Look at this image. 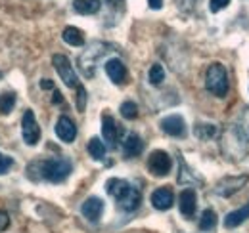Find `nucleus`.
Listing matches in <instances>:
<instances>
[{
  "mask_svg": "<svg viewBox=\"0 0 249 233\" xmlns=\"http://www.w3.org/2000/svg\"><path fill=\"white\" fill-rule=\"evenodd\" d=\"M178 208H180V214L184 218H192L196 214V208H197V195L192 187L184 189L178 197Z\"/></svg>",
  "mask_w": 249,
  "mask_h": 233,
  "instance_id": "11",
  "label": "nucleus"
},
{
  "mask_svg": "<svg viewBox=\"0 0 249 233\" xmlns=\"http://www.w3.org/2000/svg\"><path fill=\"white\" fill-rule=\"evenodd\" d=\"M123 149L126 157H138L144 151V142L138 134H128L123 142Z\"/></svg>",
  "mask_w": 249,
  "mask_h": 233,
  "instance_id": "17",
  "label": "nucleus"
},
{
  "mask_svg": "<svg viewBox=\"0 0 249 233\" xmlns=\"http://www.w3.org/2000/svg\"><path fill=\"white\" fill-rule=\"evenodd\" d=\"M62 36L69 46H83L85 44V34H83V31L77 29V27H65Z\"/></svg>",
  "mask_w": 249,
  "mask_h": 233,
  "instance_id": "19",
  "label": "nucleus"
},
{
  "mask_svg": "<svg viewBox=\"0 0 249 233\" xmlns=\"http://www.w3.org/2000/svg\"><path fill=\"white\" fill-rule=\"evenodd\" d=\"M85 107H87V90L85 86H77V109L79 111H85Z\"/></svg>",
  "mask_w": 249,
  "mask_h": 233,
  "instance_id": "26",
  "label": "nucleus"
},
{
  "mask_svg": "<svg viewBox=\"0 0 249 233\" xmlns=\"http://www.w3.org/2000/svg\"><path fill=\"white\" fill-rule=\"evenodd\" d=\"M175 203V195L171 187H159L152 193V204L157 210H169Z\"/></svg>",
  "mask_w": 249,
  "mask_h": 233,
  "instance_id": "13",
  "label": "nucleus"
},
{
  "mask_svg": "<svg viewBox=\"0 0 249 233\" xmlns=\"http://www.w3.org/2000/svg\"><path fill=\"white\" fill-rule=\"evenodd\" d=\"M124 0H107V4L111 6V8H117V6H121Z\"/></svg>",
  "mask_w": 249,
  "mask_h": 233,
  "instance_id": "33",
  "label": "nucleus"
},
{
  "mask_svg": "<svg viewBox=\"0 0 249 233\" xmlns=\"http://www.w3.org/2000/svg\"><path fill=\"white\" fill-rule=\"evenodd\" d=\"M56 136L62 142H65V144H71L77 138V126H75V122L67 115H62L58 118V122H56Z\"/></svg>",
  "mask_w": 249,
  "mask_h": 233,
  "instance_id": "10",
  "label": "nucleus"
},
{
  "mask_svg": "<svg viewBox=\"0 0 249 233\" xmlns=\"http://www.w3.org/2000/svg\"><path fill=\"white\" fill-rule=\"evenodd\" d=\"M14 105H16V96H14L12 92H4V94L0 96V113H2V115L12 113Z\"/></svg>",
  "mask_w": 249,
  "mask_h": 233,
  "instance_id": "22",
  "label": "nucleus"
},
{
  "mask_svg": "<svg viewBox=\"0 0 249 233\" xmlns=\"http://www.w3.org/2000/svg\"><path fill=\"white\" fill-rule=\"evenodd\" d=\"M248 176H228V178H222L215 185V193H217L218 197H230L236 191H240L248 183Z\"/></svg>",
  "mask_w": 249,
  "mask_h": 233,
  "instance_id": "8",
  "label": "nucleus"
},
{
  "mask_svg": "<svg viewBox=\"0 0 249 233\" xmlns=\"http://www.w3.org/2000/svg\"><path fill=\"white\" fill-rule=\"evenodd\" d=\"M52 65H54V69L58 71V75H60V79L63 81L65 86L67 88L79 86L77 73L73 71V65H71V61L67 59V56H63V54H54V56H52Z\"/></svg>",
  "mask_w": 249,
  "mask_h": 233,
  "instance_id": "4",
  "label": "nucleus"
},
{
  "mask_svg": "<svg viewBox=\"0 0 249 233\" xmlns=\"http://www.w3.org/2000/svg\"><path fill=\"white\" fill-rule=\"evenodd\" d=\"M171 168H173V159H171V155L167 151L157 149V151H154L150 155V159H148V170L154 176H159V178L161 176H167L171 172Z\"/></svg>",
  "mask_w": 249,
  "mask_h": 233,
  "instance_id": "5",
  "label": "nucleus"
},
{
  "mask_svg": "<svg viewBox=\"0 0 249 233\" xmlns=\"http://www.w3.org/2000/svg\"><path fill=\"white\" fill-rule=\"evenodd\" d=\"M106 191L117 201V204L121 206V210H124V212L136 210L140 206V203H142L140 189L130 185L126 180H121V178H109L107 183H106Z\"/></svg>",
  "mask_w": 249,
  "mask_h": 233,
  "instance_id": "1",
  "label": "nucleus"
},
{
  "mask_svg": "<svg viewBox=\"0 0 249 233\" xmlns=\"http://www.w3.org/2000/svg\"><path fill=\"white\" fill-rule=\"evenodd\" d=\"M29 166L36 168L38 174L36 180H46V182H52V183H60L63 182L67 176L71 174V161L65 159V157H54V159H46V161H35Z\"/></svg>",
  "mask_w": 249,
  "mask_h": 233,
  "instance_id": "2",
  "label": "nucleus"
},
{
  "mask_svg": "<svg viewBox=\"0 0 249 233\" xmlns=\"http://www.w3.org/2000/svg\"><path fill=\"white\" fill-rule=\"evenodd\" d=\"M148 4H150L152 10H159L163 6V0H148Z\"/></svg>",
  "mask_w": 249,
  "mask_h": 233,
  "instance_id": "31",
  "label": "nucleus"
},
{
  "mask_svg": "<svg viewBox=\"0 0 249 233\" xmlns=\"http://www.w3.org/2000/svg\"><path fill=\"white\" fill-rule=\"evenodd\" d=\"M148 79H150V83H152L154 86H159V84L165 81V69H163L159 63H154V65L150 67V75H148Z\"/></svg>",
  "mask_w": 249,
  "mask_h": 233,
  "instance_id": "23",
  "label": "nucleus"
},
{
  "mask_svg": "<svg viewBox=\"0 0 249 233\" xmlns=\"http://www.w3.org/2000/svg\"><path fill=\"white\" fill-rule=\"evenodd\" d=\"M73 8H75L77 14L92 16L96 12H100L102 2H100V0H75V2H73Z\"/></svg>",
  "mask_w": 249,
  "mask_h": 233,
  "instance_id": "18",
  "label": "nucleus"
},
{
  "mask_svg": "<svg viewBox=\"0 0 249 233\" xmlns=\"http://www.w3.org/2000/svg\"><path fill=\"white\" fill-rule=\"evenodd\" d=\"M248 218H249V203L244 204V206H242V208H238V210L228 212V214H226V218H224V228H226V230H234V228L242 226Z\"/></svg>",
  "mask_w": 249,
  "mask_h": 233,
  "instance_id": "16",
  "label": "nucleus"
},
{
  "mask_svg": "<svg viewBox=\"0 0 249 233\" xmlns=\"http://www.w3.org/2000/svg\"><path fill=\"white\" fill-rule=\"evenodd\" d=\"M21 136H23V142L27 146H36L38 140H40V126L35 118V113L31 109H27L23 113V118H21Z\"/></svg>",
  "mask_w": 249,
  "mask_h": 233,
  "instance_id": "6",
  "label": "nucleus"
},
{
  "mask_svg": "<svg viewBox=\"0 0 249 233\" xmlns=\"http://www.w3.org/2000/svg\"><path fill=\"white\" fill-rule=\"evenodd\" d=\"M12 165H14V159L0 153V174H6V172L12 168Z\"/></svg>",
  "mask_w": 249,
  "mask_h": 233,
  "instance_id": "27",
  "label": "nucleus"
},
{
  "mask_svg": "<svg viewBox=\"0 0 249 233\" xmlns=\"http://www.w3.org/2000/svg\"><path fill=\"white\" fill-rule=\"evenodd\" d=\"M89 153H90L92 159L102 161V159L106 157V146H104V142L98 140V138H92V140L89 142Z\"/></svg>",
  "mask_w": 249,
  "mask_h": 233,
  "instance_id": "21",
  "label": "nucleus"
},
{
  "mask_svg": "<svg viewBox=\"0 0 249 233\" xmlns=\"http://www.w3.org/2000/svg\"><path fill=\"white\" fill-rule=\"evenodd\" d=\"M106 73H107V77L115 83V84H123L124 79H126V67H124V63L121 59H109L107 63H106Z\"/></svg>",
  "mask_w": 249,
  "mask_h": 233,
  "instance_id": "15",
  "label": "nucleus"
},
{
  "mask_svg": "<svg viewBox=\"0 0 249 233\" xmlns=\"http://www.w3.org/2000/svg\"><path fill=\"white\" fill-rule=\"evenodd\" d=\"M81 212H83V216H85L87 220L98 222L100 216H102V212H104V201H102L100 197H89V199L83 203V206H81Z\"/></svg>",
  "mask_w": 249,
  "mask_h": 233,
  "instance_id": "12",
  "label": "nucleus"
},
{
  "mask_svg": "<svg viewBox=\"0 0 249 233\" xmlns=\"http://www.w3.org/2000/svg\"><path fill=\"white\" fill-rule=\"evenodd\" d=\"M215 132H217V128H215L213 124H197V126H196V134H197L201 140H207V138L215 136Z\"/></svg>",
  "mask_w": 249,
  "mask_h": 233,
  "instance_id": "25",
  "label": "nucleus"
},
{
  "mask_svg": "<svg viewBox=\"0 0 249 233\" xmlns=\"http://www.w3.org/2000/svg\"><path fill=\"white\" fill-rule=\"evenodd\" d=\"M205 88L213 96H217V98H224L228 94V73H226V69H224L222 63H211L207 67Z\"/></svg>",
  "mask_w": 249,
  "mask_h": 233,
  "instance_id": "3",
  "label": "nucleus"
},
{
  "mask_svg": "<svg viewBox=\"0 0 249 233\" xmlns=\"http://www.w3.org/2000/svg\"><path fill=\"white\" fill-rule=\"evenodd\" d=\"M215 226H217V212L213 208H205L201 212V218H199V230L211 232V230H215Z\"/></svg>",
  "mask_w": 249,
  "mask_h": 233,
  "instance_id": "20",
  "label": "nucleus"
},
{
  "mask_svg": "<svg viewBox=\"0 0 249 233\" xmlns=\"http://www.w3.org/2000/svg\"><path fill=\"white\" fill-rule=\"evenodd\" d=\"M121 115L123 118L126 120H134L136 116H138V105L134 103V101H123V105H121Z\"/></svg>",
  "mask_w": 249,
  "mask_h": 233,
  "instance_id": "24",
  "label": "nucleus"
},
{
  "mask_svg": "<svg viewBox=\"0 0 249 233\" xmlns=\"http://www.w3.org/2000/svg\"><path fill=\"white\" fill-rule=\"evenodd\" d=\"M106 44H100V42H94L89 50H85V54H81L79 58V67L81 71L85 73V77H94V63L96 59L100 58L102 54H106Z\"/></svg>",
  "mask_w": 249,
  "mask_h": 233,
  "instance_id": "7",
  "label": "nucleus"
},
{
  "mask_svg": "<svg viewBox=\"0 0 249 233\" xmlns=\"http://www.w3.org/2000/svg\"><path fill=\"white\" fill-rule=\"evenodd\" d=\"M228 4H230V0H209V10H211L213 14H217L222 8H226Z\"/></svg>",
  "mask_w": 249,
  "mask_h": 233,
  "instance_id": "28",
  "label": "nucleus"
},
{
  "mask_svg": "<svg viewBox=\"0 0 249 233\" xmlns=\"http://www.w3.org/2000/svg\"><path fill=\"white\" fill-rule=\"evenodd\" d=\"M161 130L173 138H184L186 136V122L180 115H169L161 120Z\"/></svg>",
  "mask_w": 249,
  "mask_h": 233,
  "instance_id": "9",
  "label": "nucleus"
},
{
  "mask_svg": "<svg viewBox=\"0 0 249 233\" xmlns=\"http://www.w3.org/2000/svg\"><path fill=\"white\" fill-rule=\"evenodd\" d=\"M102 136H104V140H106L109 146L115 147L117 138H119V126H117L115 118L111 115L102 116Z\"/></svg>",
  "mask_w": 249,
  "mask_h": 233,
  "instance_id": "14",
  "label": "nucleus"
},
{
  "mask_svg": "<svg viewBox=\"0 0 249 233\" xmlns=\"http://www.w3.org/2000/svg\"><path fill=\"white\" fill-rule=\"evenodd\" d=\"M52 101H54V103H62V101H63L62 94H60L58 90H54V98H52Z\"/></svg>",
  "mask_w": 249,
  "mask_h": 233,
  "instance_id": "32",
  "label": "nucleus"
},
{
  "mask_svg": "<svg viewBox=\"0 0 249 233\" xmlns=\"http://www.w3.org/2000/svg\"><path fill=\"white\" fill-rule=\"evenodd\" d=\"M10 226V216L6 210H0V232H6Z\"/></svg>",
  "mask_w": 249,
  "mask_h": 233,
  "instance_id": "29",
  "label": "nucleus"
},
{
  "mask_svg": "<svg viewBox=\"0 0 249 233\" xmlns=\"http://www.w3.org/2000/svg\"><path fill=\"white\" fill-rule=\"evenodd\" d=\"M40 88H42V90H54V83H52L50 79H42V81H40Z\"/></svg>",
  "mask_w": 249,
  "mask_h": 233,
  "instance_id": "30",
  "label": "nucleus"
}]
</instances>
